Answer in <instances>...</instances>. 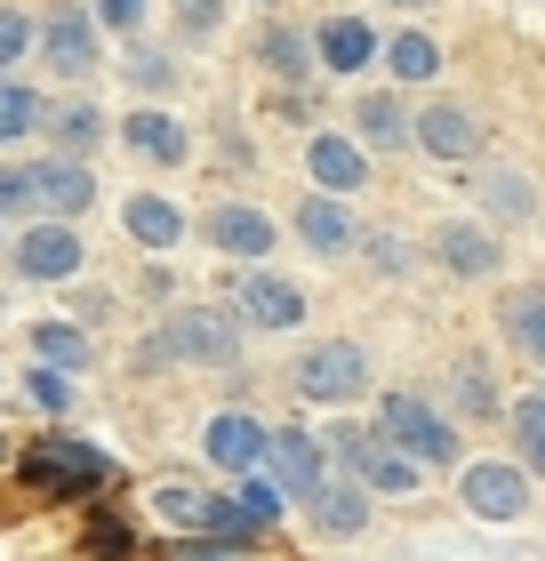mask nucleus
Listing matches in <instances>:
<instances>
[{
	"mask_svg": "<svg viewBox=\"0 0 545 561\" xmlns=\"http://www.w3.org/2000/svg\"><path fill=\"white\" fill-rule=\"evenodd\" d=\"M321 457H337V473H353L370 497H409V490L425 481V466H418V457H401V449L385 442L377 425H353V417H337V425H329Z\"/></svg>",
	"mask_w": 545,
	"mask_h": 561,
	"instance_id": "obj_1",
	"label": "nucleus"
},
{
	"mask_svg": "<svg viewBox=\"0 0 545 561\" xmlns=\"http://www.w3.org/2000/svg\"><path fill=\"white\" fill-rule=\"evenodd\" d=\"M16 473L41 497H96L113 481V457L96 442H81V433H41L33 449H16Z\"/></svg>",
	"mask_w": 545,
	"mask_h": 561,
	"instance_id": "obj_2",
	"label": "nucleus"
},
{
	"mask_svg": "<svg viewBox=\"0 0 545 561\" xmlns=\"http://www.w3.org/2000/svg\"><path fill=\"white\" fill-rule=\"evenodd\" d=\"M289 386H297L305 410H329V417L353 410V401L370 393V345H361V337H321V345H305Z\"/></svg>",
	"mask_w": 545,
	"mask_h": 561,
	"instance_id": "obj_3",
	"label": "nucleus"
},
{
	"mask_svg": "<svg viewBox=\"0 0 545 561\" xmlns=\"http://www.w3.org/2000/svg\"><path fill=\"white\" fill-rule=\"evenodd\" d=\"M152 337L169 345V362H201V369H241V345H249L241 313H225V305H177Z\"/></svg>",
	"mask_w": 545,
	"mask_h": 561,
	"instance_id": "obj_4",
	"label": "nucleus"
},
{
	"mask_svg": "<svg viewBox=\"0 0 545 561\" xmlns=\"http://www.w3.org/2000/svg\"><path fill=\"white\" fill-rule=\"evenodd\" d=\"M385 442L401 457H418V466H457V425L433 410L425 393H377V417H370Z\"/></svg>",
	"mask_w": 545,
	"mask_h": 561,
	"instance_id": "obj_5",
	"label": "nucleus"
},
{
	"mask_svg": "<svg viewBox=\"0 0 545 561\" xmlns=\"http://www.w3.org/2000/svg\"><path fill=\"white\" fill-rule=\"evenodd\" d=\"M33 48L48 57V72H65V81H89V72L105 65V33H96L89 0H57V9L41 16V33H33Z\"/></svg>",
	"mask_w": 545,
	"mask_h": 561,
	"instance_id": "obj_6",
	"label": "nucleus"
},
{
	"mask_svg": "<svg viewBox=\"0 0 545 561\" xmlns=\"http://www.w3.org/2000/svg\"><path fill=\"white\" fill-rule=\"evenodd\" d=\"M530 497H537V481L513 466V457H474V466L457 473V505L474 522H530Z\"/></svg>",
	"mask_w": 545,
	"mask_h": 561,
	"instance_id": "obj_7",
	"label": "nucleus"
},
{
	"mask_svg": "<svg viewBox=\"0 0 545 561\" xmlns=\"http://www.w3.org/2000/svg\"><path fill=\"white\" fill-rule=\"evenodd\" d=\"M9 265H16V280H41V289H57V280H72V273L89 265V249H81V233H72L65 217H33V225L9 241Z\"/></svg>",
	"mask_w": 545,
	"mask_h": 561,
	"instance_id": "obj_8",
	"label": "nucleus"
},
{
	"mask_svg": "<svg viewBox=\"0 0 545 561\" xmlns=\"http://www.w3.org/2000/svg\"><path fill=\"white\" fill-rule=\"evenodd\" d=\"M257 473L273 481L281 497H314L321 490V473H329V457H321V442L305 425H265V457H257Z\"/></svg>",
	"mask_w": 545,
	"mask_h": 561,
	"instance_id": "obj_9",
	"label": "nucleus"
},
{
	"mask_svg": "<svg viewBox=\"0 0 545 561\" xmlns=\"http://www.w3.org/2000/svg\"><path fill=\"white\" fill-rule=\"evenodd\" d=\"M201 241L225 249V257H241V265H265L273 241H281V225L257 209V201H217V209L201 217Z\"/></svg>",
	"mask_w": 545,
	"mask_h": 561,
	"instance_id": "obj_10",
	"label": "nucleus"
},
{
	"mask_svg": "<svg viewBox=\"0 0 545 561\" xmlns=\"http://www.w3.org/2000/svg\"><path fill=\"white\" fill-rule=\"evenodd\" d=\"M433 265L450 280H489L506 257H498V225H474V217H441L433 225Z\"/></svg>",
	"mask_w": 545,
	"mask_h": 561,
	"instance_id": "obj_11",
	"label": "nucleus"
},
{
	"mask_svg": "<svg viewBox=\"0 0 545 561\" xmlns=\"http://www.w3.org/2000/svg\"><path fill=\"white\" fill-rule=\"evenodd\" d=\"M409 145H425L433 161H450V169H474L481 161V121L457 105V96H433V105L418 113V129H409Z\"/></svg>",
	"mask_w": 545,
	"mask_h": 561,
	"instance_id": "obj_12",
	"label": "nucleus"
},
{
	"mask_svg": "<svg viewBox=\"0 0 545 561\" xmlns=\"http://www.w3.org/2000/svg\"><path fill=\"white\" fill-rule=\"evenodd\" d=\"M249 57H257V72H265V81H281V89H314L321 81V57H314V33H297V24L289 16H273L265 24V33H257V48H249Z\"/></svg>",
	"mask_w": 545,
	"mask_h": 561,
	"instance_id": "obj_13",
	"label": "nucleus"
},
{
	"mask_svg": "<svg viewBox=\"0 0 545 561\" xmlns=\"http://www.w3.org/2000/svg\"><path fill=\"white\" fill-rule=\"evenodd\" d=\"M121 145L137 152V161H152V169H185V161H193V129H185L177 113H161V105H128Z\"/></svg>",
	"mask_w": 545,
	"mask_h": 561,
	"instance_id": "obj_14",
	"label": "nucleus"
},
{
	"mask_svg": "<svg viewBox=\"0 0 545 561\" xmlns=\"http://www.w3.org/2000/svg\"><path fill=\"white\" fill-rule=\"evenodd\" d=\"M305 514H314V529H321L329 546H353L361 529H370V490H361L353 473H337V466H329V473H321V490L305 497Z\"/></svg>",
	"mask_w": 545,
	"mask_h": 561,
	"instance_id": "obj_15",
	"label": "nucleus"
},
{
	"mask_svg": "<svg viewBox=\"0 0 545 561\" xmlns=\"http://www.w3.org/2000/svg\"><path fill=\"white\" fill-rule=\"evenodd\" d=\"M232 313H241L249 329H297L305 321V289L257 265V273H241V289H232Z\"/></svg>",
	"mask_w": 545,
	"mask_h": 561,
	"instance_id": "obj_16",
	"label": "nucleus"
},
{
	"mask_svg": "<svg viewBox=\"0 0 545 561\" xmlns=\"http://www.w3.org/2000/svg\"><path fill=\"white\" fill-rule=\"evenodd\" d=\"M201 457L241 481V473H257V457H265V425H257L249 410H217L209 425H201Z\"/></svg>",
	"mask_w": 545,
	"mask_h": 561,
	"instance_id": "obj_17",
	"label": "nucleus"
},
{
	"mask_svg": "<svg viewBox=\"0 0 545 561\" xmlns=\"http://www.w3.org/2000/svg\"><path fill=\"white\" fill-rule=\"evenodd\" d=\"M305 176H314L321 193L345 201V193L370 185V152H361L353 137H337V129H314V137H305Z\"/></svg>",
	"mask_w": 545,
	"mask_h": 561,
	"instance_id": "obj_18",
	"label": "nucleus"
},
{
	"mask_svg": "<svg viewBox=\"0 0 545 561\" xmlns=\"http://www.w3.org/2000/svg\"><path fill=\"white\" fill-rule=\"evenodd\" d=\"M353 129H361L353 145H370V152H401L409 129H418V113H409L394 89H361V96H353Z\"/></svg>",
	"mask_w": 545,
	"mask_h": 561,
	"instance_id": "obj_19",
	"label": "nucleus"
},
{
	"mask_svg": "<svg viewBox=\"0 0 545 561\" xmlns=\"http://www.w3.org/2000/svg\"><path fill=\"white\" fill-rule=\"evenodd\" d=\"M297 241L314 249V257H345L361 241V225H353V209L337 193H314V201H297Z\"/></svg>",
	"mask_w": 545,
	"mask_h": 561,
	"instance_id": "obj_20",
	"label": "nucleus"
},
{
	"mask_svg": "<svg viewBox=\"0 0 545 561\" xmlns=\"http://www.w3.org/2000/svg\"><path fill=\"white\" fill-rule=\"evenodd\" d=\"M121 233L137 249H177L185 241V209H177L169 193H128L121 201Z\"/></svg>",
	"mask_w": 545,
	"mask_h": 561,
	"instance_id": "obj_21",
	"label": "nucleus"
},
{
	"mask_svg": "<svg viewBox=\"0 0 545 561\" xmlns=\"http://www.w3.org/2000/svg\"><path fill=\"white\" fill-rule=\"evenodd\" d=\"M81 209H96V169L89 161H41V217H81Z\"/></svg>",
	"mask_w": 545,
	"mask_h": 561,
	"instance_id": "obj_22",
	"label": "nucleus"
},
{
	"mask_svg": "<svg viewBox=\"0 0 545 561\" xmlns=\"http://www.w3.org/2000/svg\"><path fill=\"white\" fill-rule=\"evenodd\" d=\"M314 57H321V72H370L377 65V33L361 16H329L314 33Z\"/></svg>",
	"mask_w": 545,
	"mask_h": 561,
	"instance_id": "obj_23",
	"label": "nucleus"
},
{
	"mask_svg": "<svg viewBox=\"0 0 545 561\" xmlns=\"http://www.w3.org/2000/svg\"><path fill=\"white\" fill-rule=\"evenodd\" d=\"M498 329H506V345L522 353V362H545V289L537 280L498 297Z\"/></svg>",
	"mask_w": 545,
	"mask_h": 561,
	"instance_id": "obj_24",
	"label": "nucleus"
},
{
	"mask_svg": "<svg viewBox=\"0 0 545 561\" xmlns=\"http://www.w3.org/2000/svg\"><path fill=\"white\" fill-rule=\"evenodd\" d=\"M377 65L394 72V81L418 89V81H433V72H441V41L425 33V24H401V33H385V41H377Z\"/></svg>",
	"mask_w": 545,
	"mask_h": 561,
	"instance_id": "obj_25",
	"label": "nucleus"
},
{
	"mask_svg": "<svg viewBox=\"0 0 545 561\" xmlns=\"http://www.w3.org/2000/svg\"><path fill=\"white\" fill-rule=\"evenodd\" d=\"M537 217V185L522 169H481V225H530Z\"/></svg>",
	"mask_w": 545,
	"mask_h": 561,
	"instance_id": "obj_26",
	"label": "nucleus"
},
{
	"mask_svg": "<svg viewBox=\"0 0 545 561\" xmlns=\"http://www.w3.org/2000/svg\"><path fill=\"white\" fill-rule=\"evenodd\" d=\"M41 129L57 137V152H65V161H89V152L105 145V113H96L89 96H65V105H57V113L41 121Z\"/></svg>",
	"mask_w": 545,
	"mask_h": 561,
	"instance_id": "obj_27",
	"label": "nucleus"
},
{
	"mask_svg": "<svg viewBox=\"0 0 545 561\" xmlns=\"http://www.w3.org/2000/svg\"><path fill=\"white\" fill-rule=\"evenodd\" d=\"M450 393H457V417L465 425H489V417H506V401H498V377H489L481 353H457V369H450Z\"/></svg>",
	"mask_w": 545,
	"mask_h": 561,
	"instance_id": "obj_28",
	"label": "nucleus"
},
{
	"mask_svg": "<svg viewBox=\"0 0 545 561\" xmlns=\"http://www.w3.org/2000/svg\"><path fill=\"white\" fill-rule=\"evenodd\" d=\"M33 362H41V369L81 377V369L96 362V345H89V329H81V321H33Z\"/></svg>",
	"mask_w": 545,
	"mask_h": 561,
	"instance_id": "obj_29",
	"label": "nucleus"
},
{
	"mask_svg": "<svg viewBox=\"0 0 545 561\" xmlns=\"http://www.w3.org/2000/svg\"><path fill=\"white\" fill-rule=\"evenodd\" d=\"M506 433H513V466H522L530 481H545V386H530L506 410Z\"/></svg>",
	"mask_w": 545,
	"mask_h": 561,
	"instance_id": "obj_30",
	"label": "nucleus"
},
{
	"mask_svg": "<svg viewBox=\"0 0 545 561\" xmlns=\"http://www.w3.org/2000/svg\"><path fill=\"white\" fill-rule=\"evenodd\" d=\"M121 81H128V96H169L177 89V57L169 48H152V41H128V57H121Z\"/></svg>",
	"mask_w": 545,
	"mask_h": 561,
	"instance_id": "obj_31",
	"label": "nucleus"
},
{
	"mask_svg": "<svg viewBox=\"0 0 545 561\" xmlns=\"http://www.w3.org/2000/svg\"><path fill=\"white\" fill-rule=\"evenodd\" d=\"M33 225L41 217V161H0V225Z\"/></svg>",
	"mask_w": 545,
	"mask_h": 561,
	"instance_id": "obj_32",
	"label": "nucleus"
},
{
	"mask_svg": "<svg viewBox=\"0 0 545 561\" xmlns=\"http://www.w3.org/2000/svg\"><path fill=\"white\" fill-rule=\"evenodd\" d=\"M41 121H48V105H41L24 81H9V72H0V152H9L16 137H33Z\"/></svg>",
	"mask_w": 545,
	"mask_h": 561,
	"instance_id": "obj_33",
	"label": "nucleus"
},
{
	"mask_svg": "<svg viewBox=\"0 0 545 561\" xmlns=\"http://www.w3.org/2000/svg\"><path fill=\"white\" fill-rule=\"evenodd\" d=\"M169 24H177L185 48H209L225 33V0H169Z\"/></svg>",
	"mask_w": 545,
	"mask_h": 561,
	"instance_id": "obj_34",
	"label": "nucleus"
},
{
	"mask_svg": "<svg viewBox=\"0 0 545 561\" xmlns=\"http://www.w3.org/2000/svg\"><path fill=\"white\" fill-rule=\"evenodd\" d=\"M145 505H152V514H161L169 529H201V505H209V497H201V490H185V481H152V490H145Z\"/></svg>",
	"mask_w": 545,
	"mask_h": 561,
	"instance_id": "obj_35",
	"label": "nucleus"
},
{
	"mask_svg": "<svg viewBox=\"0 0 545 561\" xmlns=\"http://www.w3.org/2000/svg\"><path fill=\"white\" fill-rule=\"evenodd\" d=\"M161 0H89V16H96V33H121V41H145V24Z\"/></svg>",
	"mask_w": 545,
	"mask_h": 561,
	"instance_id": "obj_36",
	"label": "nucleus"
},
{
	"mask_svg": "<svg viewBox=\"0 0 545 561\" xmlns=\"http://www.w3.org/2000/svg\"><path fill=\"white\" fill-rule=\"evenodd\" d=\"M24 393H33L48 417H72V377H65V369H41V362H33V369H24Z\"/></svg>",
	"mask_w": 545,
	"mask_h": 561,
	"instance_id": "obj_37",
	"label": "nucleus"
},
{
	"mask_svg": "<svg viewBox=\"0 0 545 561\" xmlns=\"http://www.w3.org/2000/svg\"><path fill=\"white\" fill-rule=\"evenodd\" d=\"M161 561H257V546H225V538H201V529H185Z\"/></svg>",
	"mask_w": 545,
	"mask_h": 561,
	"instance_id": "obj_38",
	"label": "nucleus"
},
{
	"mask_svg": "<svg viewBox=\"0 0 545 561\" xmlns=\"http://www.w3.org/2000/svg\"><path fill=\"white\" fill-rule=\"evenodd\" d=\"M241 505H249V522H257V529H273L281 514H289V497H281L265 473H241Z\"/></svg>",
	"mask_w": 545,
	"mask_h": 561,
	"instance_id": "obj_39",
	"label": "nucleus"
},
{
	"mask_svg": "<svg viewBox=\"0 0 545 561\" xmlns=\"http://www.w3.org/2000/svg\"><path fill=\"white\" fill-rule=\"evenodd\" d=\"M33 33H41V24L24 16V9H9V0H0V72H16V57L33 48Z\"/></svg>",
	"mask_w": 545,
	"mask_h": 561,
	"instance_id": "obj_40",
	"label": "nucleus"
},
{
	"mask_svg": "<svg viewBox=\"0 0 545 561\" xmlns=\"http://www.w3.org/2000/svg\"><path fill=\"white\" fill-rule=\"evenodd\" d=\"M353 249L370 257V273H409V241L401 233H361Z\"/></svg>",
	"mask_w": 545,
	"mask_h": 561,
	"instance_id": "obj_41",
	"label": "nucleus"
},
{
	"mask_svg": "<svg viewBox=\"0 0 545 561\" xmlns=\"http://www.w3.org/2000/svg\"><path fill=\"white\" fill-rule=\"evenodd\" d=\"M385 9H441V0H385Z\"/></svg>",
	"mask_w": 545,
	"mask_h": 561,
	"instance_id": "obj_42",
	"label": "nucleus"
},
{
	"mask_svg": "<svg viewBox=\"0 0 545 561\" xmlns=\"http://www.w3.org/2000/svg\"><path fill=\"white\" fill-rule=\"evenodd\" d=\"M249 9H289V0H249Z\"/></svg>",
	"mask_w": 545,
	"mask_h": 561,
	"instance_id": "obj_43",
	"label": "nucleus"
},
{
	"mask_svg": "<svg viewBox=\"0 0 545 561\" xmlns=\"http://www.w3.org/2000/svg\"><path fill=\"white\" fill-rule=\"evenodd\" d=\"M0 313H9V297H0Z\"/></svg>",
	"mask_w": 545,
	"mask_h": 561,
	"instance_id": "obj_44",
	"label": "nucleus"
}]
</instances>
